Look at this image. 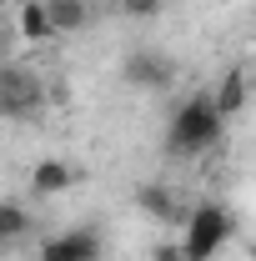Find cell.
<instances>
[{"label":"cell","mask_w":256,"mask_h":261,"mask_svg":"<svg viewBox=\"0 0 256 261\" xmlns=\"http://www.w3.org/2000/svg\"><path fill=\"white\" fill-rule=\"evenodd\" d=\"M121 75H126V86H136V91H171L176 61H171L166 50L136 45V50H126V61H121Z\"/></svg>","instance_id":"cell-4"},{"label":"cell","mask_w":256,"mask_h":261,"mask_svg":"<svg viewBox=\"0 0 256 261\" xmlns=\"http://www.w3.org/2000/svg\"><path fill=\"white\" fill-rule=\"evenodd\" d=\"M231 241V216L216 201H201L186 216V236H181V261H211Z\"/></svg>","instance_id":"cell-3"},{"label":"cell","mask_w":256,"mask_h":261,"mask_svg":"<svg viewBox=\"0 0 256 261\" xmlns=\"http://www.w3.org/2000/svg\"><path fill=\"white\" fill-rule=\"evenodd\" d=\"M40 261H100V231L91 226L56 231L50 241H40Z\"/></svg>","instance_id":"cell-5"},{"label":"cell","mask_w":256,"mask_h":261,"mask_svg":"<svg viewBox=\"0 0 256 261\" xmlns=\"http://www.w3.org/2000/svg\"><path fill=\"white\" fill-rule=\"evenodd\" d=\"M161 5H166V0H116V10H121L126 20H156Z\"/></svg>","instance_id":"cell-12"},{"label":"cell","mask_w":256,"mask_h":261,"mask_svg":"<svg viewBox=\"0 0 256 261\" xmlns=\"http://www.w3.org/2000/svg\"><path fill=\"white\" fill-rule=\"evenodd\" d=\"M0 5H15V0H0Z\"/></svg>","instance_id":"cell-14"},{"label":"cell","mask_w":256,"mask_h":261,"mask_svg":"<svg viewBox=\"0 0 256 261\" xmlns=\"http://www.w3.org/2000/svg\"><path fill=\"white\" fill-rule=\"evenodd\" d=\"M20 35H25V40L56 35L50 31V15H45V0H25V5H20Z\"/></svg>","instance_id":"cell-11"},{"label":"cell","mask_w":256,"mask_h":261,"mask_svg":"<svg viewBox=\"0 0 256 261\" xmlns=\"http://www.w3.org/2000/svg\"><path fill=\"white\" fill-rule=\"evenodd\" d=\"M0 50H5V35H0Z\"/></svg>","instance_id":"cell-15"},{"label":"cell","mask_w":256,"mask_h":261,"mask_svg":"<svg viewBox=\"0 0 256 261\" xmlns=\"http://www.w3.org/2000/svg\"><path fill=\"white\" fill-rule=\"evenodd\" d=\"M136 201H141V211H146V216H156V221H171V216H176V211H181V206H176V196H171V186H141V196H136Z\"/></svg>","instance_id":"cell-10"},{"label":"cell","mask_w":256,"mask_h":261,"mask_svg":"<svg viewBox=\"0 0 256 261\" xmlns=\"http://www.w3.org/2000/svg\"><path fill=\"white\" fill-rule=\"evenodd\" d=\"M25 231H31V211H25L20 201H0V251L15 246Z\"/></svg>","instance_id":"cell-9"},{"label":"cell","mask_w":256,"mask_h":261,"mask_svg":"<svg viewBox=\"0 0 256 261\" xmlns=\"http://www.w3.org/2000/svg\"><path fill=\"white\" fill-rule=\"evenodd\" d=\"M45 111V86L31 65L5 61L0 65V116L5 121H35Z\"/></svg>","instance_id":"cell-2"},{"label":"cell","mask_w":256,"mask_h":261,"mask_svg":"<svg viewBox=\"0 0 256 261\" xmlns=\"http://www.w3.org/2000/svg\"><path fill=\"white\" fill-rule=\"evenodd\" d=\"M221 126H226V116L211 106V91H201V96L176 106V116H171V126H166V151L181 156V161H191V156L211 151V146L221 141Z\"/></svg>","instance_id":"cell-1"},{"label":"cell","mask_w":256,"mask_h":261,"mask_svg":"<svg viewBox=\"0 0 256 261\" xmlns=\"http://www.w3.org/2000/svg\"><path fill=\"white\" fill-rule=\"evenodd\" d=\"M211 106H216L221 116H236V111L246 106V75H241V70H226L221 81H216V91H211Z\"/></svg>","instance_id":"cell-7"},{"label":"cell","mask_w":256,"mask_h":261,"mask_svg":"<svg viewBox=\"0 0 256 261\" xmlns=\"http://www.w3.org/2000/svg\"><path fill=\"white\" fill-rule=\"evenodd\" d=\"M75 181H81V171L70 161H40L31 171V191L35 196H61V191H70Z\"/></svg>","instance_id":"cell-6"},{"label":"cell","mask_w":256,"mask_h":261,"mask_svg":"<svg viewBox=\"0 0 256 261\" xmlns=\"http://www.w3.org/2000/svg\"><path fill=\"white\" fill-rule=\"evenodd\" d=\"M156 261H181V246H161V251H156Z\"/></svg>","instance_id":"cell-13"},{"label":"cell","mask_w":256,"mask_h":261,"mask_svg":"<svg viewBox=\"0 0 256 261\" xmlns=\"http://www.w3.org/2000/svg\"><path fill=\"white\" fill-rule=\"evenodd\" d=\"M45 15H50V31H81L91 20V5L86 0H45Z\"/></svg>","instance_id":"cell-8"}]
</instances>
